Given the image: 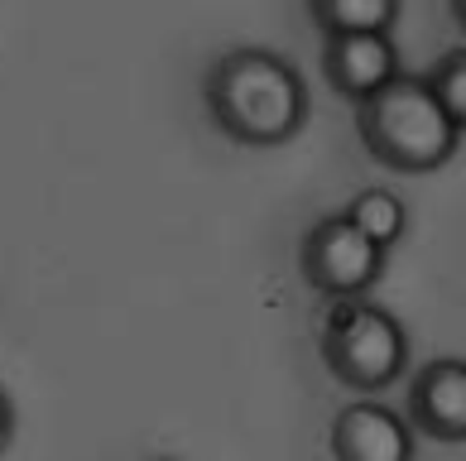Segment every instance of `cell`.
Returning a JSON list of instances; mask_svg holds the SVG:
<instances>
[{
  "label": "cell",
  "mask_w": 466,
  "mask_h": 461,
  "mask_svg": "<svg viewBox=\"0 0 466 461\" xmlns=\"http://www.w3.org/2000/svg\"><path fill=\"white\" fill-rule=\"evenodd\" d=\"M202 101L212 125L236 145L269 149L308 125V82L284 54L260 44L227 48L202 77Z\"/></svg>",
  "instance_id": "obj_1"
},
{
  "label": "cell",
  "mask_w": 466,
  "mask_h": 461,
  "mask_svg": "<svg viewBox=\"0 0 466 461\" xmlns=\"http://www.w3.org/2000/svg\"><path fill=\"white\" fill-rule=\"evenodd\" d=\"M356 135L380 168L394 174H433L457 154L461 125L447 115L423 73H400L356 106Z\"/></svg>",
  "instance_id": "obj_2"
},
{
  "label": "cell",
  "mask_w": 466,
  "mask_h": 461,
  "mask_svg": "<svg viewBox=\"0 0 466 461\" xmlns=\"http://www.w3.org/2000/svg\"><path fill=\"white\" fill-rule=\"evenodd\" d=\"M318 351L337 385L356 389V395H375V389H385L404 375L409 332L390 307L370 298H327Z\"/></svg>",
  "instance_id": "obj_3"
},
{
  "label": "cell",
  "mask_w": 466,
  "mask_h": 461,
  "mask_svg": "<svg viewBox=\"0 0 466 461\" xmlns=\"http://www.w3.org/2000/svg\"><path fill=\"white\" fill-rule=\"evenodd\" d=\"M385 246H375L347 212H327L299 246L303 284L322 298H366L385 275Z\"/></svg>",
  "instance_id": "obj_4"
},
{
  "label": "cell",
  "mask_w": 466,
  "mask_h": 461,
  "mask_svg": "<svg viewBox=\"0 0 466 461\" xmlns=\"http://www.w3.org/2000/svg\"><path fill=\"white\" fill-rule=\"evenodd\" d=\"M400 44L390 34H322V77L347 101H366L400 77Z\"/></svg>",
  "instance_id": "obj_5"
},
{
  "label": "cell",
  "mask_w": 466,
  "mask_h": 461,
  "mask_svg": "<svg viewBox=\"0 0 466 461\" xmlns=\"http://www.w3.org/2000/svg\"><path fill=\"white\" fill-rule=\"evenodd\" d=\"M332 461H413V423L375 399L337 408L327 428Z\"/></svg>",
  "instance_id": "obj_6"
},
{
  "label": "cell",
  "mask_w": 466,
  "mask_h": 461,
  "mask_svg": "<svg viewBox=\"0 0 466 461\" xmlns=\"http://www.w3.org/2000/svg\"><path fill=\"white\" fill-rule=\"evenodd\" d=\"M409 423L433 442H466V361L438 356L409 380Z\"/></svg>",
  "instance_id": "obj_7"
},
{
  "label": "cell",
  "mask_w": 466,
  "mask_h": 461,
  "mask_svg": "<svg viewBox=\"0 0 466 461\" xmlns=\"http://www.w3.org/2000/svg\"><path fill=\"white\" fill-rule=\"evenodd\" d=\"M308 15L322 34H390L400 0H308Z\"/></svg>",
  "instance_id": "obj_8"
},
{
  "label": "cell",
  "mask_w": 466,
  "mask_h": 461,
  "mask_svg": "<svg viewBox=\"0 0 466 461\" xmlns=\"http://www.w3.org/2000/svg\"><path fill=\"white\" fill-rule=\"evenodd\" d=\"M341 212H347L356 226L366 231L375 246H385V250L400 241L404 226H409V207L390 193V187H360V193H356Z\"/></svg>",
  "instance_id": "obj_9"
},
{
  "label": "cell",
  "mask_w": 466,
  "mask_h": 461,
  "mask_svg": "<svg viewBox=\"0 0 466 461\" xmlns=\"http://www.w3.org/2000/svg\"><path fill=\"white\" fill-rule=\"evenodd\" d=\"M428 87H433V96L447 106V115L466 130V44L461 48H447V54L428 67Z\"/></svg>",
  "instance_id": "obj_10"
},
{
  "label": "cell",
  "mask_w": 466,
  "mask_h": 461,
  "mask_svg": "<svg viewBox=\"0 0 466 461\" xmlns=\"http://www.w3.org/2000/svg\"><path fill=\"white\" fill-rule=\"evenodd\" d=\"M447 5H452V20H457L461 34H466V0H447Z\"/></svg>",
  "instance_id": "obj_11"
},
{
  "label": "cell",
  "mask_w": 466,
  "mask_h": 461,
  "mask_svg": "<svg viewBox=\"0 0 466 461\" xmlns=\"http://www.w3.org/2000/svg\"><path fill=\"white\" fill-rule=\"evenodd\" d=\"M159 461H168V456H159Z\"/></svg>",
  "instance_id": "obj_12"
}]
</instances>
